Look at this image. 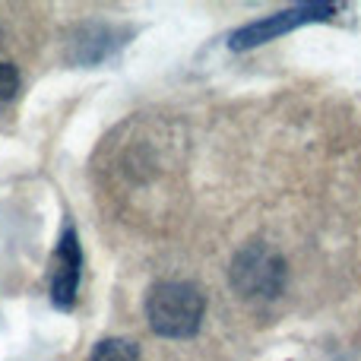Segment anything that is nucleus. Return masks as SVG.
<instances>
[{"instance_id": "f03ea898", "label": "nucleus", "mask_w": 361, "mask_h": 361, "mask_svg": "<svg viewBox=\"0 0 361 361\" xmlns=\"http://www.w3.org/2000/svg\"><path fill=\"white\" fill-rule=\"evenodd\" d=\"M231 279L241 288L244 295H263V298H273L282 288L286 279V267L282 260L267 247H247L238 254L235 267H231Z\"/></svg>"}, {"instance_id": "39448f33", "label": "nucleus", "mask_w": 361, "mask_h": 361, "mask_svg": "<svg viewBox=\"0 0 361 361\" xmlns=\"http://www.w3.org/2000/svg\"><path fill=\"white\" fill-rule=\"evenodd\" d=\"M89 361H140V349L130 339H102Z\"/></svg>"}, {"instance_id": "7ed1b4c3", "label": "nucleus", "mask_w": 361, "mask_h": 361, "mask_svg": "<svg viewBox=\"0 0 361 361\" xmlns=\"http://www.w3.org/2000/svg\"><path fill=\"white\" fill-rule=\"evenodd\" d=\"M333 10H336V6L307 4V6H295V10H286V13H276V16H267V19H260V23H250V25H244V29H238L235 35H231V48L244 51V48H254V44L273 42L276 35L295 29V25L314 23V19H326Z\"/></svg>"}, {"instance_id": "423d86ee", "label": "nucleus", "mask_w": 361, "mask_h": 361, "mask_svg": "<svg viewBox=\"0 0 361 361\" xmlns=\"http://www.w3.org/2000/svg\"><path fill=\"white\" fill-rule=\"evenodd\" d=\"M16 89H19L16 67H10V63L0 61V105H4V102H10L13 95H16Z\"/></svg>"}, {"instance_id": "f257e3e1", "label": "nucleus", "mask_w": 361, "mask_h": 361, "mask_svg": "<svg viewBox=\"0 0 361 361\" xmlns=\"http://www.w3.org/2000/svg\"><path fill=\"white\" fill-rule=\"evenodd\" d=\"M206 301L187 282H159L146 298V317L159 336L184 339L200 330Z\"/></svg>"}, {"instance_id": "20e7f679", "label": "nucleus", "mask_w": 361, "mask_h": 361, "mask_svg": "<svg viewBox=\"0 0 361 361\" xmlns=\"http://www.w3.org/2000/svg\"><path fill=\"white\" fill-rule=\"evenodd\" d=\"M80 276H82L80 238H76L73 228H63L61 241H57V254H54V276H51V295H54L57 307H63V311L73 307Z\"/></svg>"}]
</instances>
